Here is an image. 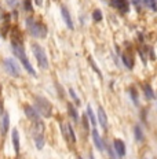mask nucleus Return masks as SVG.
Wrapping results in <instances>:
<instances>
[{"mask_svg": "<svg viewBox=\"0 0 157 159\" xmlns=\"http://www.w3.org/2000/svg\"><path fill=\"white\" fill-rule=\"evenodd\" d=\"M68 111H69V115L72 117V119L77 124V122H78V113H77V110L73 107V104H70V103L68 104Z\"/></svg>", "mask_w": 157, "mask_h": 159, "instance_id": "obj_16", "label": "nucleus"}, {"mask_svg": "<svg viewBox=\"0 0 157 159\" xmlns=\"http://www.w3.org/2000/svg\"><path fill=\"white\" fill-rule=\"evenodd\" d=\"M24 111H25L26 117L32 121V122H37V121H40V114L37 113V110L36 108H33V107H30V106H25L24 107Z\"/></svg>", "mask_w": 157, "mask_h": 159, "instance_id": "obj_9", "label": "nucleus"}, {"mask_svg": "<svg viewBox=\"0 0 157 159\" xmlns=\"http://www.w3.org/2000/svg\"><path fill=\"white\" fill-rule=\"evenodd\" d=\"M134 136H135L136 141H143L145 136H143V130H142V127H141L139 125H136V126L134 127Z\"/></svg>", "mask_w": 157, "mask_h": 159, "instance_id": "obj_14", "label": "nucleus"}, {"mask_svg": "<svg viewBox=\"0 0 157 159\" xmlns=\"http://www.w3.org/2000/svg\"><path fill=\"white\" fill-rule=\"evenodd\" d=\"M35 1L37 6H41V4H43V0H35Z\"/></svg>", "mask_w": 157, "mask_h": 159, "instance_id": "obj_29", "label": "nucleus"}, {"mask_svg": "<svg viewBox=\"0 0 157 159\" xmlns=\"http://www.w3.org/2000/svg\"><path fill=\"white\" fill-rule=\"evenodd\" d=\"M98 119H99V124L102 126L104 130H107V118H106V113H105L104 107H98Z\"/></svg>", "mask_w": 157, "mask_h": 159, "instance_id": "obj_10", "label": "nucleus"}, {"mask_svg": "<svg viewBox=\"0 0 157 159\" xmlns=\"http://www.w3.org/2000/svg\"><path fill=\"white\" fill-rule=\"evenodd\" d=\"M11 50H13V52H14L15 56L21 60L22 66L25 67V70L28 71L29 74L36 75L35 69H33L32 64H30V62H29L28 56H26V53H25V50H24V47H22L21 42L17 41V40H13V41H11Z\"/></svg>", "mask_w": 157, "mask_h": 159, "instance_id": "obj_1", "label": "nucleus"}, {"mask_svg": "<svg viewBox=\"0 0 157 159\" xmlns=\"http://www.w3.org/2000/svg\"><path fill=\"white\" fill-rule=\"evenodd\" d=\"M87 115H88L90 121H91V125L96 126V119H95V115H94V111H93V108H91V106L87 107Z\"/></svg>", "mask_w": 157, "mask_h": 159, "instance_id": "obj_18", "label": "nucleus"}, {"mask_svg": "<svg viewBox=\"0 0 157 159\" xmlns=\"http://www.w3.org/2000/svg\"><path fill=\"white\" fill-rule=\"evenodd\" d=\"M11 136H13V145H14V151H15V154H18V152H19V134H18L17 129H13Z\"/></svg>", "mask_w": 157, "mask_h": 159, "instance_id": "obj_13", "label": "nucleus"}, {"mask_svg": "<svg viewBox=\"0 0 157 159\" xmlns=\"http://www.w3.org/2000/svg\"><path fill=\"white\" fill-rule=\"evenodd\" d=\"M69 93H70V96H72V99H75V102H76V104H80V99L77 97V95H76V92H75V89H69Z\"/></svg>", "mask_w": 157, "mask_h": 159, "instance_id": "obj_22", "label": "nucleus"}, {"mask_svg": "<svg viewBox=\"0 0 157 159\" xmlns=\"http://www.w3.org/2000/svg\"><path fill=\"white\" fill-rule=\"evenodd\" d=\"M78 159H83V158H81V156H78Z\"/></svg>", "mask_w": 157, "mask_h": 159, "instance_id": "obj_32", "label": "nucleus"}, {"mask_svg": "<svg viewBox=\"0 0 157 159\" xmlns=\"http://www.w3.org/2000/svg\"><path fill=\"white\" fill-rule=\"evenodd\" d=\"M32 51H33V53H35L39 67H41V69H48V60H47L46 51H44L39 44H36V42L32 44Z\"/></svg>", "mask_w": 157, "mask_h": 159, "instance_id": "obj_4", "label": "nucleus"}, {"mask_svg": "<svg viewBox=\"0 0 157 159\" xmlns=\"http://www.w3.org/2000/svg\"><path fill=\"white\" fill-rule=\"evenodd\" d=\"M113 148H114V152H116V155L118 156L120 159H123L125 156V144L123 140H120V138H116L113 141Z\"/></svg>", "mask_w": 157, "mask_h": 159, "instance_id": "obj_7", "label": "nucleus"}, {"mask_svg": "<svg viewBox=\"0 0 157 159\" xmlns=\"http://www.w3.org/2000/svg\"><path fill=\"white\" fill-rule=\"evenodd\" d=\"M61 132H62L64 138L68 141V144H70V145L75 144L76 136H75V132H73V127L70 126V124H68V122H62L61 124Z\"/></svg>", "mask_w": 157, "mask_h": 159, "instance_id": "obj_5", "label": "nucleus"}, {"mask_svg": "<svg viewBox=\"0 0 157 159\" xmlns=\"http://www.w3.org/2000/svg\"><path fill=\"white\" fill-rule=\"evenodd\" d=\"M8 124H10V117H8V114H4L3 115V133L7 132Z\"/></svg>", "mask_w": 157, "mask_h": 159, "instance_id": "obj_19", "label": "nucleus"}, {"mask_svg": "<svg viewBox=\"0 0 157 159\" xmlns=\"http://www.w3.org/2000/svg\"><path fill=\"white\" fill-rule=\"evenodd\" d=\"M26 29H28V32L30 33V36L33 37H37V39H44L47 36V28L44 23L41 22H37L35 18L32 17H28L26 18Z\"/></svg>", "mask_w": 157, "mask_h": 159, "instance_id": "obj_2", "label": "nucleus"}, {"mask_svg": "<svg viewBox=\"0 0 157 159\" xmlns=\"http://www.w3.org/2000/svg\"><path fill=\"white\" fill-rule=\"evenodd\" d=\"M90 159H94V155H93V154H90Z\"/></svg>", "mask_w": 157, "mask_h": 159, "instance_id": "obj_31", "label": "nucleus"}, {"mask_svg": "<svg viewBox=\"0 0 157 159\" xmlns=\"http://www.w3.org/2000/svg\"><path fill=\"white\" fill-rule=\"evenodd\" d=\"M91 134H93V140H94V144H95V147L99 149V151H102V149H104V141H102V138H101L99 133H98V130H96L95 127L93 129Z\"/></svg>", "mask_w": 157, "mask_h": 159, "instance_id": "obj_12", "label": "nucleus"}, {"mask_svg": "<svg viewBox=\"0 0 157 159\" xmlns=\"http://www.w3.org/2000/svg\"><path fill=\"white\" fill-rule=\"evenodd\" d=\"M35 106H36V110L40 115H43L46 118H50L51 114H53V106L51 103L43 97V96H35Z\"/></svg>", "mask_w": 157, "mask_h": 159, "instance_id": "obj_3", "label": "nucleus"}, {"mask_svg": "<svg viewBox=\"0 0 157 159\" xmlns=\"http://www.w3.org/2000/svg\"><path fill=\"white\" fill-rule=\"evenodd\" d=\"M93 18H94V21L96 22H99L101 19H102V12H101V10H95L93 12Z\"/></svg>", "mask_w": 157, "mask_h": 159, "instance_id": "obj_21", "label": "nucleus"}, {"mask_svg": "<svg viewBox=\"0 0 157 159\" xmlns=\"http://www.w3.org/2000/svg\"><path fill=\"white\" fill-rule=\"evenodd\" d=\"M131 3L134 4V6H136V7H139L141 3H143V0H131Z\"/></svg>", "mask_w": 157, "mask_h": 159, "instance_id": "obj_27", "label": "nucleus"}, {"mask_svg": "<svg viewBox=\"0 0 157 159\" xmlns=\"http://www.w3.org/2000/svg\"><path fill=\"white\" fill-rule=\"evenodd\" d=\"M3 64H4V69H6V71H7L10 75H13V77H19V66L17 64V62H15L13 58H6V59L3 60Z\"/></svg>", "mask_w": 157, "mask_h": 159, "instance_id": "obj_6", "label": "nucleus"}, {"mask_svg": "<svg viewBox=\"0 0 157 159\" xmlns=\"http://www.w3.org/2000/svg\"><path fill=\"white\" fill-rule=\"evenodd\" d=\"M149 1L150 0H143V6H147V7H149Z\"/></svg>", "mask_w": 157, "mask_h": 159, "instance_id": "obj_30", "label": "nucleus"}, {"mask_svg": "<svg viewBox=\"0 0 157 159\" xmlns=\"http://www.w3.org/2000/svg\"><path fill=\"white\" fill-rule=\"evenodd\" d=\"M143 93L146 96V99H149V100L154 99V92L149 84H143Z\"/></svg>", "mask_w": 157, "mask_h": 159, "instance_id": "obj_15", "label": "nucleus"}, {"mask_svg": "<svg viewBox=\"0 0 157 159\" xmlns=\"http://www.w3.org/2000/svg\"><path fill=\"white\" fill-rule=\"evenodd\" d=\"M112 6H113L114 8H117L120 12H123V14H125V12H128V1L127 0H110Z\"/></svg>", "mask_w": 157, "mask_h": 159, "instance_id": "obj_8", "label": "nucleus"}, {"mask_svg": "<svg viewBox=\"0 0 157 159\" xmlns=\"http://www.w3.org/2000/svg\"><path fill=\"white\" fill-rule=\"evenodd\" d=\"M121 59H123V63H124L125 66L128 67V69H132V66H134V62H132L131 56H128V55H127V53H123Z\"/></svg>", "mask_w": 157, "mask_h": 159, "instance_id": "obj_17", "label": "nucleus"}, {"mask_svg": "<svg viewBox=\"0 0 157 159\" xmlns=\"http://www.w3.org/2000/svg\"><path fill=\"white\" fill-rule=\"evenodd\" d=\"M130 95H131V97H132L134 104H135V106H138V93H136V91L134 88H130Z\"/></svg>", "mask_w": 157, "mask_h": 159, "instance_id": "obj_20", "label": "nucleus"}, {"mask_svg": "<svg viewBox=\"0 0 157 159\" xmlns=\"http://www.w3.org/2000/svg\"><path fill=\"white\" fill-rule=\"evenodd\" d=\"M3 114V103H1V100H0V115Z\"/></svg>", "mask_w": 157, "mask_h": 159, "instance_id": "obj_28", "label": "nucleus"}, {"mask_svg": "<svg viewBox=\"0 0 157 159\" xmlns=\"http://www.w3.org/2000/svg\"><path fill=\"white\" fill-rule=\"evenodd\" d=\"M6 1H7V4L10 7H15L17 6V0H6Z\"/></svg>", "mask_w": 157, "mask_h": 159, "instance_id": "obj_26", "label": "nucleus"}, {"mask_svg": "<svg viewBox=\"0 0 157 159\" xmlns=\"http://www.w3.org/2000/svg\"><path fill=\"white\" fill-rule=\"evenodd\" d=\"M61 12H62V18H64L65 25H66L72 30V29L75 28V26H73V21H72V17H70V14H69L68 8H66V7H62L61 8Z\"/></svg>", "mask_w": 157, "mask_h": 159, "instance_id": "obj_11", "label": "nucleus"}, {"mask_svg": "<svg viewBox=\"0 0 157 159\" xmlns=\"http://www.w3.org/2000/svg\"><path fill=\"white\" fill-rule=\"evenodd\" d=\"M149 7L153 11H157V0H150L149 1Z\"/></svg>", "mask_w": 157, "mask_h": 159, "instance_id": "obj_24", "label": "nucleus"}, {"mask_svg": "<svg viewBox=\"0 0 157 159\" xmlns=\"http://www.w3.org/2000/svg\"><path fill=\"white\" fill-rule=\"evenodd\" d=\"M88 62H90V64H91V66H93L94 71H95L96 74L99 75V77H102V74H101V71H99V69H98V66H95V64H94V62H93V59H91V58H88Z\"/></svg>", "mask_w": 157, "mask_h": 159, "instance_id": "obj_23", "label": "nucleus"}, {"mask_svg": "<svg viewBox=\"0 0 157 159\" xmlns=\"http://www.w3.org/2000/svg\"><path fill=\"white\" fill-rule=\"evenodd\" d=\"M25 4H24V7H25L26 11H32V6H30V0H24Z\"/></svg>", "mask_w": 157, "mask_h": 159, "instance_id": "obj_25", "label": "nucleus"}]
</instances>
